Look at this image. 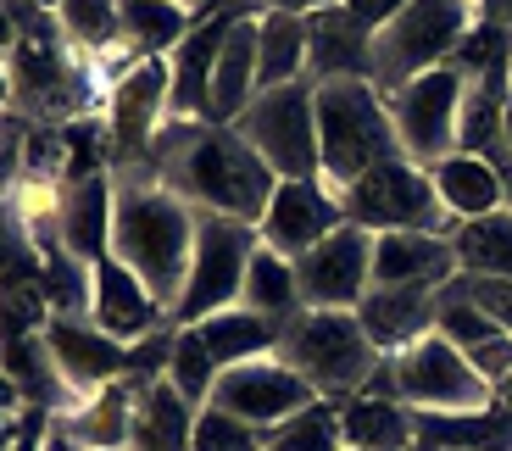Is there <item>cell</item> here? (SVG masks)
I'll return each instance as SVG.
<instances>
[{
  "instance_id": "6da1fadb",
  "label": "cell",
  "mask_w": 512,
  "mask_h": 451,
  "mask_svg": "<svg viewBox=\"0 0 512 451\" xmlns=\"http://www.w3.org/2000/svg\"><path fill=\"white\" fill-rule=\"evenodd\" d=\"M145 173L162 179L167 190H179L206 218H234L256 223V229L279 190V173L223 123H162Z\"/></svg>"
},
{
  "instance_id": "7a4b0ae2",
  "label": "cell",
  "mask_w": 512,
  "mask_h": 451,
  "mask_svg": "<svg viewBox=\"0 0 512 451\" xmlns=\"http://www.w3.org/2000/svg\"><path fill=\"white\" fill-rule=\"evenodd\" d=\"M195 223H201V212H195L179 190H167L162 179H151V173H123V179H117L112 257L162 301L167 318H173V307H179V296H184V273H190V251H195Z\"/></svg>"
},
{
  "instance_id": "3957f363",
  "label": "cell",
  "mask_w": 512,
  "mask_h": 451,
  "mask_svg": "<svg viewBox=\"0 0 512 451\" xmlns=\"http://www.w3.org/2000/svg\"><path fill=\"white\" fill-rule=\"evenodd\" d=\"M318 156H323V184L340 195L379 162L401 156L396 117H390V101L373 78L318 84Z\"/></svg>"
},
{
  "instance_id": "277c9868",
  "label": "cell",
  "mask_w": 512,
  "mask_h": 451,
  "mask_svg": "<svg viewBox=\"0 0 512 451\" xmlns=\"http://www.w3.org/2000/svg\"><path fill=\"white\" fill-rule=\"evenodd\" d=\"M279 357L290 362L295 374L307 379L323 401H346L362 396L368 379L379 374V351L362 335L357 312H334V307H301L284 323Z\"/></svg>"
},
{
  "instance_id": "5b68a950",
  "label": "cell",
  "mask_w": 512,
  "mask_h": 451,
  "mask_svg": "<svg viewBox=\"0 0 512 451\" xmlns=\"http://www.w3.org/2000/svg\"><path fill=\"white\" fill-rule=\"evenodd\" d=\"M368 396H390L412 413H479L496 401V390L446 335H423L407 351L379 362V374L368 379Z\"/></svg>"
},
{
  "instance_id": "8992f818",
  "label": "cell",
  "mask_w": 512,
  "mask_h": 451,
  "mask_svg": "<svg viewBox=\"0 0 512 451\" xmlns=\"http://www.w3.org/2000/svg\"><path fill=\"white\" fill-rule=\"evenodd\" d=\"M279 179H323L318 156V84H284V90H262L240 112V123H229Z\"/></svg>"
},
{
  "instance_id": "52a82bcc",
  "label": "cell",
  "mask_w": 512,
  "mask_h": 451,
  "mask_svg": "<svg viewBox=\"0 0 512 451\" xmlns=\"http://www.w3.org/2000/svg\"><path fill=\"white\" fill-rule=\"evenodd\" d=\"M468 28H474L468 0H407L396 23H384L373 34V84L396 90V84L429 73V67H446Z\"/></svg>"
},
{
  "instance_id": "ba28073f",
  "label": "cell",
  "mask_w": 512,
  "mask_h": 451,
  "mask_svg": "<svg viewBox=\"0 0 512 451\" xmlns=\"http://www.w3.org/2000/svg\"><path fill=\"white\" fill-rule=\"evenodd\" d=\"M340 201H346V223H357L368 234H396V229L451 234V218L440 207L429 168H418L407 156H390L373 173H362Z\"/></svg>"
},
{
  "instance_id": "9c48e42d",
  "label": "cell",
  "mask_w": 512,
  "mask_h": 451,
  "mask_svg": "<svg viewBox=\"0 0 512 451\" xmlns=\"http://www.w3.org/2000/svg\"><path fill=\"white\" fill-rule=\"evenodd\" d=\"M256 245V223H234V218H206L195 223V251H190V273H184V296L173 307L167 323H201L223 307H240V284H245V268H251Z\"/></svg>"
},
{
  "instance_id": "30bf717a",
  "label": "cell",
  "mask_w": 512,
  "mask_h": 451,
  "mask_svg": "<svg viewBox=\"0 0 512 451\" xmlns=\"http://www.w3.org/2000/svg\"><path fill=\"white\" fill-rule=\"evenodd\" d=\"M462 95H468V78L457 67H429V73L407 78L396 90H384L390 117H396V140L401 156L418 162V168H435L440 156L457 151V129H462Z\"/></svg>"
},
{
  "instance_id": "8fae6325",
  "label": "cell",
  "mask_w": 512,
  "mask_h": 451,
  "mask_svg": "<svg viewBox=\"0 0 512 451\" xmlns=\"http://www.w3.org/2000/svg\"><path fill=\"white\" fill-rule=\"evenodd\" d=\"M162 123H167V56H151V62H134L128 73H117L112 78V95H106L112 168L145 173Z\"/></svg>"
},
{
  "instance_id": "7c38bea8",
  "label": "cell",
  "mask_w": 512,
  "mask_h": 451,
  "mask_svg": "<svg viewBox=\"0 0 512 451\" xmlns=\"http://www.w3.org/2000/svg\"><path fill=\"white\" fill-rule=\"evenodd\" d=\"M312 401H318V390L295 374L284 357H256V362H240V368H223V379H218V390H212L206 407H223V413L245 418L251 429L268 435L284 418L307 413Z\"/></svg>"
},
{
  "instance_id": "4fadbf2b",
  "label": "cell",
  "mask_w": 512,
  "mask_h": 451,
  "mask_svg": "<svg viewBox=\"0 0 512 451\" xmlns=\"http://www.w3.org/2000/svg\"><path fill=\"white\" fill-rule=\"evenodd\" d=\"M295 279H301V307L357 312V301L373 290V234L340 223L307 257H295Z\"/></svg>"
},
{
  "instance_id": "5bb4252c",
  "label": "cell",
  "mask_w": 512,
  "mask_h": 451,
  "mask_svg": "<svg viewBox=\"0 0 512 451\" xmlns=\"http://www.w3.org/2000/svg\"><path fill=\"white\" fill-rule=\"evenodd\" d=\"M346 223V201L340 190H329L323 179H279L268 212H262V245L279 251V257H307L318 240H329L334 229Z\"/></svg>"
},
{
  "instance_id": "9a60e30c",
  "label": "cell",
  "mask_w": 512,
  "mask_h": 451,
  "mask_svg": "<svg viewBox=\"0 0 512 451\" xmlns=\"http://www.w3.org/2000/svg\"><path fill=\"white\" fill-rule=\"evenodd\" d=\"M45 346H51V362L73 401H90L95 390L123 385L128 374V346L117 335H106L95 318H51L45 323Z\"/></svg>"
},
{
  "instance_id": "2e32d148",
  "label": "cell",
  "mask_w": 512,
  "mask_h": 451,
  "mask_svg": "<svg viewBox=\"0 0 512 451\" xmlns=\"http://www.w3.org/2000/svg\"><path fill=\"white\" fill-rule=\"evenodd\" d=\"M90 318L101 323L106 335L123 340V346H134V340H145V335H156V329H162L167 307L117 257H101L90 268Z\"/></svg>"
},
{
  "instance_id": "e0dca14e",
  "label": "cell",
  "mask_w": 512,
  "mask_h": 451,
  "mask_svg": "<svg viewBox=\"0 0 512 451\" xmlns=\"http://www.w3.org/2000/svg\"><path fill=\"white\" fill-rule=\"evenodd\" d=\"M440 296H446V290H401V284H373L368 296L357 301V323H362V335L373 340V351H379V357H396V351L412 346V340L435 335Z\"/></svg>"
},
{
  "instance_id": "ac0fdd59",
  "label": "cell",
  "mask_w": 512,
  "mask_h": 451,
  "mask_svg": "<svg viewBox=\"0 0 512 451\" xmlns=\"http://www.w3.org/2000/svg\"><path fill=\"white\" fill-rule=\"evenodd\" d=\"M457 251L451 234H373V284H401V290H446L457 279Z\"/></svg>"
},
{
  "instance_id": "d6986e66",
  "label": "cell",
  "mask_w": 512,
  "mask_h": 451,
  "mask_svg": "<svg viewBox=\"0 0 512 451\" xmlns=\"http://www.w3.org/2000/svg\"><path fill=\"white\" fill-rule=\"evenodd\" d=\"M234 17H201L167 56V123H206V90Z\"/></svg>"
},
{
  "instance_id": "ffe728a7",
  "label": "cell",
  "mask_w": 512,
  "mask_h": 451,
  "mask_svg": "<svg viewBox=\"0 0 512 451\" xmlns=\"http://www.w3.org/2000/svg\"><path fill=\"white\" fill-rule=\"evenodd\" d=\"M429 179H435V195L451 223H474V218H490V212L512 207V173L501 162H490V156L451 151L429 168Z\"/></svg>"
},
{
  "instance_id": "44dd1931",
  "label": "cell",
  "mask_w": 512,
  "mask_h": 451,
  "mask_svg": "<svg viewBox=\"0 0 512 451\" xmlns=\"http://www.w3.org/2000/svg\"><path fill=\"white\" fill-rule=\"evenodd\" d=\"M112 212H117V179L112 173L56 190V234H62V245L78 262L95 268L101 257H112Z\"/></svg>"
},
{
  "instance_id": "7402d4cb",
  "label": "cell",
  "mask_w": 512,
  "mask_h": 451,
  "mask_svg": "<svg viewBox=\"0 0 512 451\" xmlns=\"http://www.w3.org/2000/svg\"><path fill=\"white\" fill-rule=\"evenodd\" d=\"M256 62H262V17H234L223 34L212 90H206V123H240V112L256 101Z\"/></svg>"
},
{
  "instance_id": "603a6c76",
  "label": "cell",
  "mask_w": 512,
  "mask_h": 451,
  "mask_svg": "<svg viewBox=\"0 0 512 451\" xmlns=\"http://www.w3.org/2000/svg\"><path fill=\"white\" fill-rule=\"evenodd\" d=\"M307 73L312 84L334 78H373V34H362L340 6L307 17Z\"/></svg>"
},
{
  "instance_id": "cb8c5ba5",
  "label": "cell",
  "mask_w": 512,
  "mask_h": 451,
  "mask_svg": "<svg viewBox=\"0 0 512 451\" xmlns=\"http://www.w3.org/2000/svg\"><path fill=\"white\" fill-rule=\"evenodd\" d=\"M340 440H346V451H412L418 446V418L401 401L362 390V396L340 401Z\"/></svg>"
},
{
  "instance_id": "d4e9b609",
  "label": "cell",
  "mask_w": 512,
  "mask_h": 451,
  "mask_svg": "<svg viewBox=\"0 0 512 451\" xmlns=\"http://www.w3.org/2000/svg\"><path fill=\"white\" fill-rule=\"evenodd\" d=\"M195 335L206 340V351L218 357V368H240V362L256 357H279V340H284V323L279 318H262L251 307H223L212 318L190 323Z\"/></svg>"
},
{
  "instance_id": "484cf974",
  "label": "cell",
  "mask_w": 512,
  "mask_h": 451,
  "mask_svg": "<svg viewBox=\"0 0 512 451\" xmlns=\"http://www.w3.org/2000/svg\"><path fill=\"white\" fill-rule=\"evenodd\" d=\"M195 23H201L195 0H123V51L134 62L173 56Z\"/></svg>"
},
{
  "instance_id": "4316f807",
  "label": "cell",
  "mask_w": 512,
  "mask_h": 451,
  "mask_svg": "<svg viewBox=\"0 0 512 451\" xmlns=\"http://www.w3.org/2000/svg\"><path fill=\"white\" fill-rule=\"evenodd\" d=\"M195 413L179 390L167 385H151L134 396V429H128V451H190L195 440Z\"/></svg>"
},
{
  "instance_id": "83f0119b",
  "label": "cell",
  "mask_w": 512,
  "mask_h": 451,
  "mask_svg": "<svg viewBox=\"0 0 512 451\" xmlns=\"http://www.w3.org/2000/svg\"><path fill=\"white\" fill-rule=\"evenodd\" d=\"M418 440L440 451H512V413L507 407H479V413H412Z\"/></svg>"
},
{
  "instance_id": "f1b7e54d",
  "label": "cell",
  "mask_w": 512,
  "mask_h": 451,
  "mask_svg": "<svg viewBox=\"0 0 512 451\" xmlns=\"http://www.w3.org/2000/svg\"><path fill=\"white\" fill-rule=\"evenodd\" d=\"M67 435L84 451H128V429H134V390L128 385H106L90 401H78L62 418Z\"/></svg>"
},
{
  "instance_id": "f546056e",
  "label": "cell",
  "mask_w": 512,
  "mask_h": 451,
  "mask_svg": "<svg viewBox=\"0 0 512 451\" xmlns=\"http://www.w3.org/2000/svg\"><path fill=\"white\" fill-rule=\"evenodd\" d=\"M307 73V17L262 12V62H256V95L301 84Z\"/></svg>"
},
{
  "instance_id": "4dcf8cb0",
  "label": "cell",
  "mask_w": 512,
  "mask_h": 451,
  "mask_svg": "<svg viewBox=\"0 0 512 451\" xmlns=\"http://www.w3.org/2000/svg\"><path fill=\"white\" fill-rule=\"evenodd\" d=\"M451 251L462 273L479 279H512V207L490 212L474 223H451Z\"/></svg>"
},
{
  "instance_id": "1f68e13d",
  "label": "cell",
  "mask_w": 512,
  "mask_h": 451,
  "mask_svg": "<svg viewBox=\"0 0 512 451\" xmlns=\"http://www.w3.org/2000/svg\"><path fill=\"white\" fill-rule=\"evenodd\" d=\"M240 307L290 323L295 312H301V279H295V262L279 257V251H268V245H256L251 268H245V284H240Z\"/></svg>"
},
{
  "instance_id": "d6a6232c",
  "label": "cell",
  "mask_w": 512,
  "mask_h": 451,
  "mask_svg": "<svg viewBox=\"0 0 512 451\" xmlns=\"http://www.w3.org/2000/svg\"><path fill=\"white\" fill-rule=\"evenodd\" d=\"M56 23H62L73 51L106 56L123 45V0H62L56 6Z\"/></svg>"
},
{
  "instance_id": "836d02e7",
  "label": "cell",
  "mask_w": 512,
  "mask_h": 451,
  "mask_svg": "<svg viewBox=\"0 0 512 451\" xmlns=\"http://www.w3.org/2000/svg\"><path fill=\"white\" fill-rule=\"evenodd\" d=\"M218 379H223V368H218V357L206 351V340L195 335L190 323H184V329H173V362H167V385L179 390L190 407H206V401H212V390H218Z\"/></svg>"
},
{
  "instance_id": "e575fe53",
  "label": "cell",
  "mask_w": 512,
  "mask_h": 451,
  "mask_svg": "<svg viewBox=\"0 0 512 451\" xmlns=\"http://www.w3.org/2000/svg\"><path fill=\"white\" fill-rule=\"evenodd\" d=\"M268 451H346V440H340V401L318 396L307 413L268 429Z\"/></svg>"
},
{
  "instance_id": "d590c367",
  "label": "cell",
  "mask_w": 512,
  "mask_h": 451,
  "mask_svg": "<svg viewBox=\"0 0 512 451\" xmlns=\"http://www.w3.org/2000/svg\"><path fill=\"white\" fill-rule=\"evenodd\" d=\"M190 451H268V435L251 429L245 418L223 413V407H201V413H195Z\"/></svg>"
},
{
  "instance_id": "8d00e7d4",
  "label": "cell",
  "mask_w": 512,
  "mask_h": 451,
  "mask_svg": "<svg viewBox=\"0 0 512 451\" xmlns=\"http://www.w3.org/2000/svg\"><path fill=\"white\" fill-rule=\"evenodd\" d=\"M173 329H179V323H162L156 335H145V340H134V346H128V374H123V385L134 390V396L167 379V362H173Z\"/></svg>"
},
{
  "instance_id": "74e56055",
  "label": "cell",
  "mask_w": 512,
  "mask_h": 451,
  "mask_svg": "<svg viewBox=\"0 0 512 451\" xmlns=\"http://www.w3.org/2000/svg\"><path fill=\"white\" fill-rule=\"evenodd\" d=\"M457 290L485 312L496 329L512 335V279H479V273H457Z\"/></svg>"
},
{
  "instance_id": "f35d334b",
  "label": "cell",
  "mask_w": 512,
  "mask_h": 451,
  "mask_svg": "<svg viewBox=\"0 0 512 451\" xmlns=\"http://www.w3.org/2000/svg\"><path fill=\"white\" fill-rule=\"evenodd\" d=\"M401 6H407V0H346L340 12H346L351 23L362 28V34H379L384 23H396V12H401Z\"/></svg>"
},
{
  "instance_id": "ab89813d",
  "label": "cell",
  "mask_w": 512,
  "mask_h": 451,
  "mask_svg": "<svg viewBox=\"0 0 512 451\" xmlns=\"http://www.w3.org/2000/svg\"><path fill=\"white\" fill-rule=\"evenodd\" d=\"M17 39H23V28H17V17H12V0H0V56H12Z\"/></svg>"
},
{
  "instance_id": "60d3db41",
  "label": "cell",
  "mask_w": 512,
  "mask_h": 451,
  "mask_svg": "<svg viewBox=\"0 0 512 451\" xmlns=\"http://www.w3.org/2000/svg\"><path fill=\"white\" fill-rule=\"evenodd\" d=\"M262 12H290V17H312L318 0H262Z\"/></svg>"
},
{
  "instance_id": "b9f144b4",
  "label": "cell",
  "mask_w": 512,
  "mask_h": 451,
  "mask_svg": "<svg viewBox=\"0 0 512 451\" xmlns=\"http://www.w3.org/2000/svg\"><path fill=\"white\" fill-rule=\"evenodd\" d=\"M474 17H496V23H512V0H468Z\"/></svg>"
},
{
  "instance_id": "7bdbcfd3",
  "label": "cell",
  "mask_w": 512,
  "mask_h": 451,
  "mask_svg": "<svg viewBox=\"0 0 512 451\" xmlns=\"http://www.w3.org/2000/svg\"><path fill=\"white\" fill-rule=\"evenodd\" d=\"M45 451H84V446H78V440L67 435V424L56 418V424H51V435H45Z\"/></svg>"
},
{
  "instance_id": "ee69618b",
  "label": "cell",
  "mask_w": 512,
  "mask_h": 451,
  "mask_svg": "<svg viewBox=\"0 0 512 451\" xmlns=\"http://www.w3.org/2000/svg\"><path fill=\"white\" fill-rule=\"evenodd\" d=\"M501 140H507V156H512V90H507V106H501Z\"/></svg>"
},
{
  "instance_id": "f6af8a7d",
  "label": "cell",
  "mask_w": 512,
  "mask_h": 451,
  "mask_svg": "<svg viewBox=\"0 0 512 451\" xmlns=\"http://www.w3.org/2000/svg\"><path fill=\"white\" fill-rule=\"evenodd\" d=\"M34 6H45V12H56V6H62V0H34Z\"/></svg>"
},
{
  "instance_id": "bcb514c9",
  "label": "cell",
  "mask_w": 512,
  "mask_h": 451,
  "mask_svg": "<svg viewBox=\"0 0 512 451\" xmlns=\"http://www.w3.org/2000/svg\"><path fill=\"white\" fill-rule=\"evenodd\" d=\"M507 90H512V51H507Z\"/></svg>"
},
{
  "instance_id": "7dc6e473",
  "label": "cell",
  "mask_w": 512,
  "mask_h": 451,
  "mask_svg": "<svg viewBox=\"0 0 512 451\" xmlns=\"http://www.w3.org/2000/svg\"><path fill=\"white\" fill-rule=\"evenodd\" d=\"M195 6H201V0H195Z\"/></svg>"
}]
</instances>
